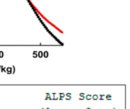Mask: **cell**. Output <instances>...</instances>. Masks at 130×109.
Instances as JSON below:
<instances>
[{"label":"cell","instance_id":"6da1fadb","mask_svg":"<svg viewBox=\"0 0 130 109\" xmlns=\"http://www.w3.org/2000/svg\"><path fill=\"white\" fill-rule=\"evenodd\" d=\"M45 100H53V99H52V97H51V96H50V94L49 93H46Z\"/></svg>","mask_w":130,"mask_h":109},{"label":"cell","instance_id":"7a4b0ae2","mask_svg":"<svg viewBox=\"0 0 130 109\" xmlns=\"http://www.w3.org/2000/svg\"><path fill=\"white\" fill-rule=\"evenodd\" d=\"M107 100H108V101H110V100H112V96L111 95H110V94H108V95H107V96H105V97H104Z\"/></svg>","mask_w":130,"mask_h":109},{"label":"cell","instance_id":"3957f363","mask_svg":"<svg viewBox=\"0 0 130 109\" xmlns=\"http://www.w3.org/2000/svg\"><path fill=\"white\" fill-rule=\"evenodd\" d=\"M98 98H99V96L97 95V94H94V95H93L91 96V99H94V100H98Z\"/></svg>","mask_w":130,"mask_h":109},{"label":"cell","instance_id":"277c9868","mask_svg":"<svg viewBox=\"0 0 130 109\" xmlns=\"http://www.w3.org/2000/svg\"><path fill=\"white\" fill-rule=\"evenodd\" d=\"M43 57L44 58H48L49 57V52L47 51H45L44 52H43Z\"/></svg>","mask_w":130,"mask_h":109},{"label":"cell","instance_id":"5b68a950","mask_svg":"<svg viewBox=\"0 0 130 109\" xmlns=\"http://www.w3.org/2000/svg\"><path fill=\"white\" fill-rule=\"evenodd\" d=\"M5 73L8 74H11V68H7Z\"/></svg>","mask_w":130,"mask_h":109},{"label":"cell","instance_id":"8992f818","mask_svg":"<svg viewBox=\"0 0 130 109\" xmlns=\"http://www.w3.org/2000/svg\"><path fill=\"white\" fill-rule=\"evenodd\" d=\"M52 96H53V98H52L53 100H58L59 98L56 96V93H53L52 94Z\"/></svg>","mask_w":130,"mask_h":109},{"label":"cell","instance_id":"52a82bcc","mask_svg":"<svg viewBox=\"0 0 130 109\" xmlns=\"http://www.w3.org/2000/svg\"><path fill=\"white\" fill-rule=\"evenodd\" d=\"M91 95H90V94H88L87 96H85V99H87L88 101H89V100H91Z\"/></svg>","mask_w":130,"mask_h":109},{"label":"cell","instance_id":"ba28073f","mask_svg":"<svg viewBox=\"0 0 130 109\" xmlns=\"http://www.w3.org/2000/svg\"><path fill=\"white\" fill-rule=\"evenodd\" d=\"M37 57H39V58H42V57H43V52L40 51L39 52H37Z\"/></svg>","mask_w":130,"mask_h":109},{"label":"cell","instance_id":"9c48e42d","mask_svg":"<svg viewBox=\"0 0 130 109\" xmlns=\"http://www.w3.org/2000/svg\"><path fill=\"white\" fill-rule=\"evenodd\" d=\"M104 97H105V95H100L98 99H100V100H104V99H105Z\"/></svg>","mask_w":130,"mask_h":109},{"label":"cell","instance_id":"30bf717a","mask_svg":"<svg viewBox=\"0 0 130 109\" xmlns=\"http://www.w3.org/2000/svg\"><path fill=\"white\" fill-rule=\"evenodd\" d=\"M14 73H15V67L13 65L11 68V74H14Z\"/></svg>","mask_w":130,"mask_h":109},{"label":"cell","instance_id":"8fae6325","mask_svg":"<svg viewBox=\"0 0 130 109\" xmlns=\"http://www.w3.org/2000/svg\"><path fill=\"white\" fill-rule=\"evenodd\" d=\"M37 52H37V51H34L33 52V58H37Z\"/></svg>","mask_w":130,"mask_h":109},{"label":"cell","instance_id":"7c38bea8","mask_svg":"<svg viewBox=\"0 0 130 109\" xmlns=\"http://www.w3.org/2000/svg\"><path fill=\"white\" fill-rule=\"evenodd\" d=\"M80 101H83V100H85V96H79V99H78Z\"/></svg>","mask_w":130,"mask_h":109},{"label":"cell","instance_id":"4fadbf2b","mask_svg":"<svg viewBox=\"0 0 130 109\" xmlns=\"http://www.w3.org/2000/svg\"><path fill=\"white\" fill-rule=\"evenodd\" d=\"M59 97H62V98H64L66 96H65V94L63 93H60L59 94Z\"/></svg>","mask_w":130,"mask_h":109},{"label":"cell","instance_id":"5bb4252c","mask_svg":"<svg viewBox=\"0 0 130 109\" xmlns=\"http://www.w3.org/2000/svg\"><path fill=\"white\" fill-rule=\"evenodd\" d=\"M65 96L66 97H69V96H72V93H67L66 94H65Z\"/></svg>","mask_w":130,"mask_h":109},{"label":"cell","instance_id":"9a60e30c","mask_svg":"<svg viewBox=\"0 0 130 109\" xmlns=\"http://www.w3.org/2000/svg\"><path fill=\"white\" fill-rule=\"evenodd\" d=\"M4 57V52L2 51H0V58H3Z\"/></svg>","mask_w":130,"mask_h":109},{"label":"cell","instance_id":"2e32d148","mask_svg":"<svg viewBox=\"0 0 130 109\" xmlns=\"http://www.w3.org/2000/svg\"><path fill=\"white\" fill-rule=\"evenodd\" d=\"M71 99H72V96H69V97H66V100H68V101L69 100H71Z\"/></svg>","mask_w":130,"mask_h":109},{"label":"cell","instance_id":"e0dca14e","mask_svg":"<svg viewBox=\"0 0 130 109\" xmlns=\"http://www.w3.org/2000/svg\"><path fill=\"white\" fill-rule=\"evenodd\" d=\"M85 96V94L84 93H79V96Z\"/></svg>","mask_w":130,"mask_h":109},{"label":"cell","instance_id":"ac0fdd59","mask_svg":"<svg viewBox=\"0 0 130 109\" xmlns=\"http://www.w3.org/2000/svg\"><path fill=\"white\" fill-rule=\"evenodd\" d=\"M58 99H59V100H62V99H63V98H62V97H59Z\"/></svg>","mask_w":130,"mask_h":109},{"label":"cell","instance_id":"d6986e66","mask_svg":"<svg viewBox=\"0 0 130 109\" xmlns=\"http://www.w3.org/2000/svg\"><path fill=\"white\" fill-rule=\"evenodd\" d=\"M86 109H91V108H87Z\"/></svg>","mask_w":130,"mask_h":109},{"label":"cell","instance_id":"ffe728a7","mask_svg":"<svg viewBox=\"0 0 130 109\" xmlns=\"http://www.w3.org/2000/svg\"><path fill=\"white\" fill-rule=\"evenodd\" d=\"M46 109H50V108H46Z\"/></svg>","mask_w":130,"mask_h":109},{"label":"cell","instance_id":"44dd1931","mask_svg":"<svg viewBox=\"0 0 130 109\" xmlns=\"http://www.w3.org/2000/svg\"><path fill=\"white\" fill-rule=\"evenodd\" d=\"M113 109H116V108H113Z\"/></svg>","mask_w":130,"mask_h":109},{"label":"cell","instance_id":"7402d4cb","mask_svg":"<svg viewBox=\"0 0 130 109\" xmlns=\"http://www.w3.org/2000/svg\"><path fill=\"white\" fill-rule=\"evenodd\" d=\"M41 109H44V108H41Z\"/></svg>","mask_w":130,"mask_h":109}]
</instances>
